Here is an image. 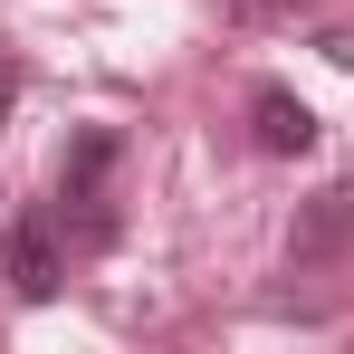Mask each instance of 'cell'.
Segmentation results:
<instances>
[{"label":"cell","instance_id":"obj_1","mask_svg":"<svg viewBox=\"0 0 354 354\" xmlns=\"http://www.w3.org/2000/svg\"><path fill=\"white\" fill-rule=\"evenodd\" d=\"M115 163H124V134H115V124H77V134H67L58 201H67V239H86V249L115 239Z\"/></svg>","mask_w":354,"mask_h":354},{"label":"cell","instance_id":"obj_2","mask_svg":"<svg viewBox=\"0 0 354 354\" xmlns=\"http://www.w3.org/2000/svg\"><path fill=\"white\" fill-rule=\"evenodd\" d=\"M0 278H10L19 306H48V297L67 288V249H58V221H48V211H19V221L0 230Z\"/></svg>","mask_w":354,"mask_h":354},{"label":"cell","instance_id":"obj_3","mask_svg":"<svg viewBox=\"0 0 354 354\" xmlns=\"http://www.w3.org/2000/svg\"><path fill=\"white\" fill-rule=\"evenodd\" d=\"M354 249V182H326L306 211H297L288 230V268H326V259H345Z\"/></svg>","mask_w":354,"mask_h":354},{"label":"cell","instance_id":"obj_4","mask_svg":"<svg viewBox=\"0 0 354 354\" xmlns=\"http://www.w3.org/2000/svg\"><path fill=\"white\" fill-rule=\"evenodd\" d=\"M249 134H259V153H316V106L306 96H288V86H259L249 96Z\"/></svg>","mask_w":354,"mask_h":354},{"label":"cell","instance_id":"obj_5","mask_svg":"<svg viewBox=\"0 0 354 354\" xmlns=\"http://www.w3.org/2000/svg\"><path fill=\"white\" fill-rule=\"evenodd\" d=\"M230 10H249V19H288V10H306V0H230Z\"/></svg>","mask_w":354,"mask_h":354},{"label":"cell","instance_id":"obj_6","mask_svg":"<svg viewBox=\"0 0 354 354\" xmlns=\"http://www.w3.org/2000/svg\"><path fill=\"white\" fill-rule=\"evenodd\" d=\"M10 96H19V77H10V67H0V115H10Z\"/></svg>","mask_w":354,"mask_h":354}]
</instances>
